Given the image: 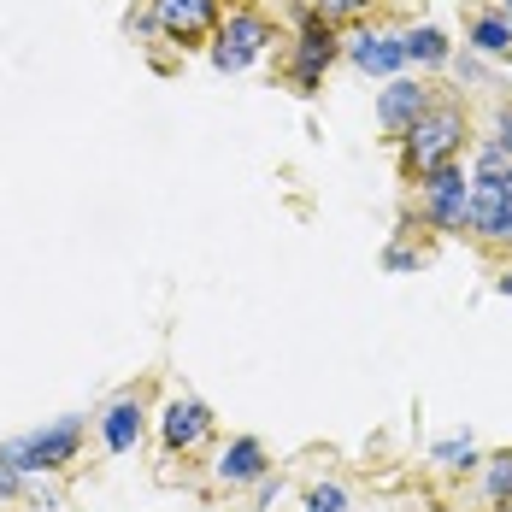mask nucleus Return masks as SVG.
Returning a JSON list of instances; mask_svg holds the SVG:
<instances>
[{
    "label": "nucleus",
    "instance_id": "1",
    "mask_svg": "<svg viewBox=\"0 0 512 512\" xmlns=\"http://www.w3.org/2000/svg\"><path fill=\"white\" fill-rule=\"evenodd\" d=\"M77 448H83V418H53L48 430H30V436H12L6 448H0V465L6 471H59V465L77 460Z\"/></svg>",
    "mask_w": 512,
    "mask_h": 512
},
{
    "label": "nucleus",
    "instance_id": "2",
    "mask_svg": "<svg viewBox=\"0 0 512 512\" xmlns=\"http://www.w3.org/2000/svg\"><path fill=\"white\" fill-rule=\"evenodd\" d=\"M460 142H465V112L454 101H442V106H430L418 124L407 130V154L418 171H436V165H454V154H460Z\"/></svg>",
    "mask_w": 512,
    "mask_h": 512
},
{
    "label": "nucleus",
    "instance_id": "3",
    "mask_svg": "<svg viewBox=\"0 0 512 512\" xmlns=\"http://www.w3.org/2000/svg\"><path fill=\"white\" fill-rule=\"evenodd\" d=\"M265 48H271V18H265V12H254V6H236V12L218 24L212 65H218V71H248Z\"/></svg>",
    "mask_w": 512,
    "mask_h": 512
},
{
    "label": "nucleus",
    "instance_id": "4",
    "mask_svg": "<svg viewBox=\"0 0 512 512\" xmlns=\"http://www.w3.org/2000/svg\"><path fill=\"white\" fill-rule=\"evenodd\" d=\"M295 18H301V36H295V65H289V77H295V89H301V95H312V89H318V77H324V65H330L342 48H336L330 24L318 18V6H301Z\"/></svg>",
    "mask_w": 512,
    "mask_h": 512
},
{
    "label": "nucleus",
    "instance_id": "5",
    "mask_svg": "<svg viewBox=\"0 0 512 512\" xmlns=\"http://www.w3.org/2000/svg\"><path fill=\"white\" fill-rule=\"evenodd\" d=\"M424 201H430V218L442 230H471V177H465L460 165L424 171Z\"/></svg>",
    "mask_w": 512,
    "mask_h": 512
},
{
    "label": "nucleus",
    "instance_id": "6",
    "mask_svg": "<svg viewBox=\"0 0 512 512\" xmlns=\"http://www.w3.org/2000/svg\"><path fill=\"white\" fill-rule=\"evenodd\" d=\"M430 106H436V101H430V89H424V83L395 77V83L377 95V124H383L389 136H407V130L424 118V112H430Z\"/></svg>",
    "mask_w": 512,
    "mask_h": 512
},
{
    "label": "nucleus",
    "instance_id": "7",
    "mask_svg": "<svg viewBox=\"0 0 512 512\" xmlns=\"http://www.w3.org/2000/svg\"><path fill=\"white\" fill-rule=\"evenodd\" d=\"M154 24L171 42H195L218 24V6L212 0H154Z\"/></svg>",
    "mask_w": 512,
    "mask_h": 512
},
{
    "label": "nucleus",
    "instance_id": "8",
    "mask_svg": "<svg viewBox=\"0 0 512 512\" xmlns=\"http://www.w3.org/2000/svg\"><path fill=\"white\" fill-rule=\"evenodd\" d=\"M348 59H354L365 77H389V83H395V71L407 65V48H401V36L371 30V36H354V42H348Z\"/></svg>",
    "mask_w": 512,
    "mask_h": 512
},
{
    "label": "nucleus",
    "instance_id": "9",
    "mask_svg": "<svg viewBox=\"0 0 512 512\" xmlns=\"http://www.w3.org/2000/svg\"><path fill=\"white\" fill-rule=\"evenodd\" d=\"M206 430H212V412L201 401H171L165 418H159V436H165V448H195Z\"/></svg>",
    "mask_w": 512,
    "mask_h": 512
},
{
    "label": "nucleus",
    "instance_id": "10",
    "mask_svg": "<svg viewBox=\"0 0 512 512\" xmlns=\"http://www.w3.org/2000/svg\"><path fill=\"white\" fill-rule=\"evenodd\" d=\"M218 477L224 483H259L265 477V442L259 436H236L224 448V460H218Z\"/></svg>",
    "mask_w": 512,
    "mask_h": 512
},
{
    "label": "nucleus",
    "instance_id": "11",
    "mask_svg": "<svg viewBox=\"0 0 512 512\" xmlns=\"http://www.w3.org/2000/svg\"><path fill=\"white\" fill-rule=\"evenodd\" d=\"M101 436H106L112 454H130V448L142 442V407H136V401H112L106 418H101Z\"/></svg>",
    "mask_w": 512,
    "mask_h": 512
},
{
    "label": "nucleus",
    "instance_id": "12",
    "mask_svg": "<svg viewBox=\"0 0 512 512\" xmlns=\"http://www.w3.org/2000/svg\"><path fill=\"white\" fill-rule=\"evenodd\" d=\"M401 48H407V59H418V65H448V59H454L448 36H442L436 24H418V30H407V36H401Z\"/></svg>",
    "mask_w": 512,
    "mask_h": 512
},
{
    "label": "nucleus",
    "instance_id": "13",
    "mask_svg": "<svg viewBox=\"0 0 512 512\" xmlns=\"http://www.w3.org/2000/svg\"><path fill=\"white\" fill-rule=\"evenodd\" d=\"M471 53H512V18L507 12H483L477 24H471Z\"/></svg>",
    "mask_w": 512,
    "mask_h": 512
},
{
    "label": "nucleus",
    "instance_id": "14",
    "mask_svg": "<svg viewBox=\"0 0 512 512\" xmlns=\"http://www.w3.org/2000/svg\"><path fill=\"white\" fill-rule=\"evenodd\" d=\"M489 501H495V507H507L512 501V454L489 460Z\"/></svg>",
    "mask_w": 512,
    "mask_h": 512
},
{
    "label": "nucleus",
    "instance_id": "15",
    "mask_svg": "<svg viewBox=\"0 0 512 512\" xmlns=\"http://www.w3.org/2000/svg\"><path fill=\"white\" fill-rule=\"evenodd\" d=\"M307 512H348V495H342V483H318L307 495Z\"/></svg>",
    "mask_w": 512,
    "mask_h": 512
},
{
    "label": "nucleus",
    "instance_id": "16",
    "mask_svg": "<svg viewBox=\"0 0 512 512\" xmlns=\"http://www.w3.org/2000/svg\"><path fill=\"white\" fill-rule=\"evenodd\" d=\"M359 12H371V0H318V18L330 24V18H359Z\"/></svg>",
    "mask_w": 512,
    "mask_h": 512
},
{
    "label": "nucleus",
    "instance_id": "17",
    "mask_svg": "<svg viewBox=\"0 0 512 512\" xmlns=\"http://www.w3.org/2000/svg\"><path fill=\"white\" fill-rule=\"evenodd\" d=\"M436 460L442 465H471L477 460V448H471V442H436Z\"/></svg>",
    "mask_w": 512,
    "mask_h": 512
},
{
    "label": "nucleus",
    "instance_id": "18",
    "mask_svg": "<svg viewBox=\"0 0 512 512\" xmlns=\"http://www.w3.org/2000/svg\"><path fill=\"white\" fill-rule=\"evenodd\" d=\"M454 71H460V83H483V77H489L477 53H465V59H454Z\"/></svg>",
    "mask_w": 512,
    "mask_h": 512
},
{
    "label": "nucleus",
    "instance_id": "19",
    "mask_svg": "<svg viewBox=\"0 0 512 512\" xmlns=\"http://www.w3.org/2000/svg\"><path fill=\"white\" fill-rule=\"evenodd\" d=\"M495 148L512 154V106H501V118H495Z\"/></svg>",
    "mask_w": 512,
    "mask_h": 512
},
{
    "label": "nucleus",
    "instance_id": "20",
    "mask_svg": "<svg viewBox=\"0 0 512 512\" xmlns=\"http://www.w3.org/2000/svg\"><path fill=\"white\" fill-rule=\"evenodd\" d=\"M383 265H389V271H412V265H418V254H407V248H389V259H383Z\"/></svg>",
    "mask_w": 512,
    "mask_h": 512
},
{
    "label": "nucleus",
    "instance_id": "21",
    "mask_svg": "<svg viewBox=\"0 0 512 512\" xmlns=\"http://www.w3.org/2000/svg\"><path fill=\"white\" fill-rule=\"evenodd\" d=\"M12 483H18V471H6V465H0V495H12Z\"/></svg>",
    "mask_w": 512,
    "mask_h": 512
},
{
    "label": "nucleus",
    "instance_id": "22",
    "mask_svg": "<svg viewBox=\"0 0 512 512\" xmlns=\"http://www.w3.org/2000/svg\"><path fill=\"white\" fill-rule=\"evenodd\" d=\"M501 195H507V201H512V171H507V177H501Z\"/></svg>",
    "mask_w": 512,
    "mask_h": 512
},
{
    "label": "nucleus",
    "instance_id": "23",
    "mask_svg": "<svg viewBox=\"0 0 512 512\" xmlns=\"http://www.w3.org/2000/svg\"><path fill=\"white\" fill-rule=\"evenodd\" d=\"M501 295H512V271H507V277H501Z\"/></svg>",
    "mask_w": 512,
    "mask_h": 512
},
{
    "label": "nucleus",
    "instance_id": "24",
    "mask_svg": "<svg viewBox=\"0 0 512 512\" xmlns=\"http://www.w3.org/2000/svg\"><path fill=\"white\" fill-rule=\"evenodd\" d=\"M507 18H512V0H507Z\"/></svg>",
    "mask_w": 512,
    "mask_h": 512
}]
</instances>
